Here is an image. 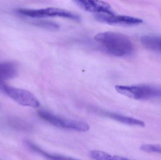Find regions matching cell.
Here are the masks:
<instances>
[{
    "label": "cell",
    "instance_id": "obj_1",
    "mask_svg": "<svg viewBox=\"0 0 161 160\" xmlns=\"http://www.w3.org/2000/svg\"><path fill=\"white\" fill-rule=\"evenodd\" d=\"M94 38L106 52L113 56H129L134 50L132 41L127 36L120 33L110 31L102 32L97 34Z\"/></svg>",
    "mask_w": 161,
    "mask_h": 160
},
{
    "label": "cell",
    "instance_id": "obj_2",
    "mask_svg": "<svg viewBox=\"0 0 161 160\" xmlns=\"http://www.w3.org/2000/svg\"><path fill=\"white\" fill-rule=\"evenodd\" d=\"M115 88L119 94L133 99L145 100L161 98V88L152 85H117Z\"/></svg>",
    "mask_w": 161,
    "mask_h": 160
},
{
    "label": "cell",
    "instance_id": "obj_3",
    "mask_svg": "<svg viewBox=\"0 0 161 160\" xmlns=\"http://www.w3.org/2000/svg\"><path fill=\"white\" fill-rule=\"evenodd\" d=\"M38 114L44 121L60 128L80 132H85L90 129L89 125L84 121L62 118L45 111H39Z\"/></svg>",
    "mask_w": 161,
    "mask_h": 160
},
{
    "label": "cell",
    "instance_id": "obj_4",
    "mask_svg": "<svg viewBox=\"0 0 161 160\" xmlns=\"http://www.w3.org/2000/svg\"><path fill=\"white\" fill-rule=\"evenodd\" d=\"M18 12L21 15L35 18L47 17H60L76 22H80L81 18L79 15L66 9L57 8H47L38 9L20 8Z\"/></svg>",
    "mask_w": 161,
    "mask_h": 160
},
{
    "label": "cell",
    "instance_id": "obj_5",
    "mask_svg": "<svg viewBox=\"0 0 161 160\" xmlns=\"http://www.w3.org/2000/svg\"><path fill=\"white\" fill-rule=\"evenodd\" d=\"M2 93L6 94L22 106L34 108H38L40 106L38 100L32 93L27 90L11 87L5 84Z\"/></svg>",
    "mask_w": 161,
    "mask_h": 160
},
{
    "label": "cell",
    "instance_id": "obj_6",
    "mask_svg": "<svg viewBox=\"0 0 161 160\" xmlns=\"http://www.w3.org/2000/svg\"><path fill=\"white\" fill-rule=\"evenodd\" d=\"M95 18L99 22L111 25H135L142 22L141 19L125 15H116L115 14H95Z\"/></svg>",
    "mask_w": 161,
    "mask_h": 160
},
{
    "label": "cell",
    "instance_id": "obj_7",
    "mask_svg": "<svg viewBox=\"0 0 161 160\" xmlns=\"http://www.w3.org/2000/svg\"><path fill=\"white\" fill-rule=\"evenodd\" d=\"M81 9L95 14H115L109 4L101 0H72Z\"/></svg>",
    "mask_w": 161,
    "mask_h": 160
},
{
    "label": "cell",
    "instance_id": "obj_8",
    "mask_svg": "<svg viewBox=\"0 0 161 160\" xmlns=\"http://www.w3.org/2000/svg\"><path fill=\"white\" fill-rule=\"evenodd\" d=\"M100 114L104 116H107L108 118H111L113 120H115L117 122H120L125 125L131 126H137L143 127L145 126V123L144 121L133 117L125 116L119 114L115 113L110 112L108 111H99Z\"/></svg>",
    "mask_w": 161,
    "mask_h": 160
},
{
    "label": "cell",
    "instance_id": "obj_9",
    "mask_svg": "<svg viewBox=\"0 0 161 160\" xmlns=\"http://www.w3.org/2000/svg\"><path fill=\"white\" fill-rule=\"evenodd\" d=\"M18 73L17 66L11 62L0 63V81L13 79Z\"/></svg>",
    "mask_w": 161,
    "mask_h": 160
},
{
    "label": "cell",
    "instance_id": "obj_10",
    "mask_svg": "<svg viewBox=\"0 0 161 160\" xmlns=\"http://www.w3.org/2000/svg\"><path fill=\"white\" fill-rule=\"evenodd\" d=\"M141 42L147 49L161 54V37L144 36L141 38Z\"/></svg>",
    "mask_w": 161,
    "mask_h": 160
},
{
    "label": "cell",
    "instance_id": "obj_11",
    "mask_svg": "<svg viewBox=\"0 0 161 160\" xmlns=\"http://www.w3.org/2000/svg\"><path fill=\"white\" fill-rule=\"evenodd\" d=\"M25 144L30 150L43 156V157H45L46 158L49 159L56 160L73 159V158L69 157H66L65 156H61V155L50 154L39 147L36 145L35 144L29 141H26L25 142Z\"/></svg>",
    "mask_w": 161,
    "mask_h": 160
},
{
    "label": "cell",
    "instance_id": "obj_12",
    "mask_svg": "<svg viewBox=\"0 0 161 160\" xmlns=\"http://www.w3.org/2000/svg\"><path fill=\"white\" fill-rule=\"evenodd\" d=\"M89 156L93 159L98 160H123L128 159L117 156H112L104 151L93 150L89 153Z\"/></svg>",
    "mask_w": 161,
    "mask_h": 160
},
{
    "label": "cell",
    "instance_id": "obj_13",
    "mask_svg": "<svg viewBox=\"0 0 161 160\" xmlns=\"http://www.w3.org/2000/svg\"><path fill=\"white\" fill-rule=\"evenodd\" d=\"M9 123L12 127L16 129L21 131H28L30 129V126L28 124L19 118H11Z\"/></svg>",
    "mask_w": 161,
    "mask_h": 160
},
{
    "label": "cell",
    "instance_id": "obj_14",
    "mask_svg": "<svg viewBox=\"0 0 161 160\" xmlns=\"http://www.w3.org/2000/svg\"><path fill=\"white\" fill-rule=\"evenodd\" d=\"M35 23L38 26L51 30H57L59 27L58 23L50 21L39 20L36 22Z\"/></svg>",
    "mask_w": 161,
    "mask_h": 160
},
{
    "label": "cell",
    "instance_id": "obj_15",
    "mask_svg": "<svg viewBox=\"0 0 161 160\" xmlns=\"http://www.w3.org/2000/svg\"><path fill=\"white\" fill-rule=\"evenodd\" d=\"M140 149L147 153H155L161 154V145H142L140 147Z\"/></svg>",
    "mask_w": 161,
    "mask_h": 160
}]
</instances>
